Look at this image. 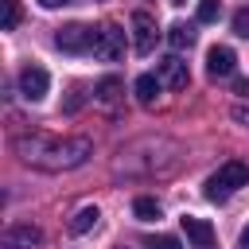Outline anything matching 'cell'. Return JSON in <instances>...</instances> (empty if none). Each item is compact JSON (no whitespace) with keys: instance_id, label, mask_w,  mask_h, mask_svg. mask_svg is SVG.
Returning <instances> with one entry per match:
<instances>
[{"instance_id":"21","label":"cell","mask_w":249,"mask_h":249,"mask_svg":"<svg viewBox=\"0 0 249 249\" xmlns=\"http://www.w3.org/2000/svg\"><path fill=\"white\" fill-rule=\"evenodd\" d=\"M43 8H62V4H70V0H39Z\"/></svg>"},{"instance_id":"12","label":"cell","mask_w":249,"mask_h":249,"mask_svg":"<svg viewBox=\"0 0 249 249\" xmlns=\"http://www.w3.org/2000/svg\"><path fill=\"white\" fill-rule=\"evenodd\" d=\"M97 218H101V210H97V206H82V210L70 218V233H86V230H93V226H97Z\"/></svg>"},{"instance_id":"11","label":"cell","mask_w":249,"mask_h":249,"mask_svg":"<svg viewBox=\"0 0 249 249\" xmlns=\"http://www.w3.org/2000/svg\"><path fill=\"white\" fill-rule=\"evenodd\" d=\"M160 86H163L160 74H140V78H136V101H140V105H152L156 93H160Z\"/></svg>"},{"instance_id":"20","label":"cell","mask_w":249,"mask_h":249,"mask_svg":"<svg viewBox=\"0 0 249 249\" xmlns=\"http://www.w3.org/2000/svg\"><path fill=\"white\" fill-rule=\"evenodd\" d=\"M230 117H233V121H237V124H245V128H249V109H245V105H237V109H233V113H230Z\"/></svg>"},{"instance_id":"14","label":"cell","mask_w":249,"mask_h":249,"mask_svg":"<svg viewBox=\"0 0 249 249\" xmlns=\"http://www.w3.org/2000/svg\"><path fill=\"white\" fill-rule=\"evenodd\" d=\"M132 214H136L140 222H156V218H160V202L144 195V198H136V202H132Z\"/></svg>"},{"instance_id":"15","label":"cell","mask_w":249,"mask_h":249,"mask_svg":"<svg viewBox=\"0 0 249 249\" xmlns=\"http://www.w3.org/2000/svg\"><path fill=\"white\" fill-rule=\"evenodd\" d=\"M93 93H97V101H117V97H121V82H117V78H101Z\"/></svg>"},{"instance_id":"13","label":"cell","mask_w":249,"mask_h":249,"mask_svg":"<svg viewBox=\"0 0 249 249\" xmlns=\"http://www.w3.org/2000/svg\"><path fill=\"white\" fill-rule=\"evenodd\" d=\"M167 43H171L175 51L191 47V43H195V27H191V23H171V27H167Z\"/></svg>"},{"instance_id":"7","label":"cell","mask_w":249,"mask_h":249,"mask_svg":"<svg viewBox=\"0 0 249 249\" xmlns=\"http://www.w3.org/2000/svg\"><path fill=\"white\" fill-rule=\"evenodd\" d=\"M43 241V230L39 226H31V222H16V226H8L4 230V249H35Z\"/></svg>"},{"instance_id":"19","label":"cell","mask_w":249,"mask_h":249,"mask_svg":"<svg viewBox=\"0 0 249 249\" xmlns=\"http://www.w3.org/2000/svg\"><path fill=\"white\" fill-rule=\"evenodd\" d=\"M148 249H179V241H175V237H152Z\"/></svg>"},{"instance_id":"8","label":"cell","mask_w":249,"mask_h":249,"mask_svg":"<svg viewBox=\"0 0 249 249\" xmlns=\"http://www.w3.org/2000/svg\"><path fill=\"white\" fill-rule=\"evenodd\" d=\"M179 222H183V233H187V241H191L195 249H214V226H210V222H202V218H195V214H183Z\"/></svg>"},{"instance_id":"23","label":"cell","mask_w":249,"mask_h":249,"mask_svg":"<svg viewBox=\"0 0 249 249\" xmlns=\"http://www.w3.org/2000/svg\"><path fill=\"white\" fill-rule=\"evenodd\" d=\"M171 4H187V0H171Z\"/></svg>"},{"instance_id":"16","label":"cell","mask_w":249,"mask_h":249,"mask_svg":"<svg viewBox=\"0 0 249 249\" xmlns=\"http://www.w3.org/2000/svg\"><path fill=\"white\" fill-rule=\"evenodd\" d=\"M4 4V19H0V31H12L16 23H19V4L16 0H0Z\"/></svg>"},{"instance_id":"1","label":"cell","mask_w":249,"mask_h":249,"mask_svg":"<svg viewBox=\"0 0 249 249\" xmlns=\"http://www.w3.org/2000/svg\"><path fill=\"white\" fill-rule=\"evenodd\" d=\"M16 156L27 167H39V171H74L93 156V140L89 136L27 132V136H16Z\"/></svg>"},{"instance_id":"3","label":"cell","mask_w":249,"mask_h":249,"mask_svg":"<svg viewBox=\"0 0 249 249\" xmlns=\"http://www.w3.org/2000/svg\"><path fill=\"white\" fill-rule=\"evenodd\" d=\"M93 27H86V23H66V27H58V35H54V47L58 51H66V54H86V51H93Z\"/></svg>"},{"instance_id":"9","label":"cell","mask_w":249,"mask_h":249,"mask_svg":"<svg viewBox=\"0 0 249 249\" xmlns=\"http://www.w3.org/2000/svg\"><path fill=\"white\" fill-rule=\"evenodd\" d=\"M237 70V54L230 47H210L206 51V74L210 78H230Z\"/></svg>"},{"instance_id":"6","label":"cell","mask_w":249,"mask_h":249,"mask_svg":"<svg viewBox=\"0 0 249 249\" xmlns=\"http://www.w3.org/2000/svg\"><path fill=\"white\" fill-rule=\"evenodd\" d=\"M47 86H51V78H47V70L43 66H23L19 70V93L27 97V101H43L47 97Z\"/></svg>"},{"instance_id":"22","label":"cell","mask_w":249,"mask_h":249,"mask_svg":"<svg viewBox=\"0 0 249 249\" xmlns=\"http://www.w3.org/2000/svg\"><path fill=\"white\" fill-rule=\"evenodd\" d=\"M241 249H249V226L241 230Z\"/></svg>"},{"instance_id":"4","label":"cell","mask_w":249,"mask_h":249,"mask_svg":"<svg viewBox=\"0 0 249 249\" xmlns=\"http://www.w3.org/2000/svg\"><path fill=\"white\" fill-rule=\"evenodd\" d=\"M93 54H97L101 62H117V58L124 54V31H121L117 23L97 27V35H93Z\"/></svg>"},{"instance_id":"10","label":"cell","mask_w":249,"mask_h":249,"mask_svg":"<svg viewBox=\"0 0 249 249\" xmlns=\"http://www.w3.org/2000/svg\"><path fill=\"white\" fill-rule=\"evenodd\" d=\"M160 82H163L167 89H187V82H191V74H187V62H179L175 54L160 58Z\"/></svg>"},{"instance_id":"18","label":"cell","mask_w":249,"mask_h":249,"mask_svg":"<svg viewBox=\"0 0 249 249\" xmlns=\"http://www.w3.org/2000/svg\"><path fill=\"white\" fill-rule=\"evenodd\" d=\"M233 31H237L241 39H249V8H241V12H233Z\"/></svg>"},{"instance_id":"17","label":"cell","mask_w":249,"mask_h":249,"mask_svg":"<svg viewBox=\"0 0 249 249\" xmlns=\"http://www.w3.org/2000/svg\"><path fill=\"white\" fill-rule=\"evenodd\" d=\"M218 16H222V4L218 0H202L198 4V23H214Z\"/></svg>"},{"instance_id":"2","label":"cell","mask_w":249,"mask_h":249,"mask_svg":"<svg viewBox=\"0 0 249 249\" xmlns=\"http://www.w3.org/2000/svg\"><path fill=\"white\" fill-rule=\"evenodd\" d=\"M241 187H249V163L230 160V163H222V167L206 179V198L222 202V198H230V195H233V191H241Z\"/></svg>"},{"instance_id":"5","label":"cell","mask_w":249,"mask_h":249,"mask_svg":"<svg viewBox=\"0 0 249 249\" xmlns=\"http://www.w3.org/2000/svg\"><path fill=\"white\" fill-rule=\"evenodd\" d=\"M156 39H160V31H156L152 16L148 12H136L132 16V47H136V54H152L156 51Z\"/></svg>"}]
</instances>
